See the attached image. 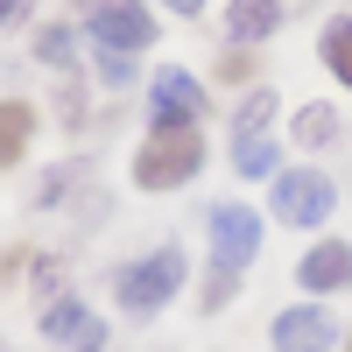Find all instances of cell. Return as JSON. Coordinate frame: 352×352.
I'll list each match as a JSON object with an SVG mask.
<instances>
[{"label":"cell","mask_w":352,"mask_h":352,"mask_svg":"<svg viewBox=\"0 0 352 352\" xmlns=\"http://www.w3.org/2000/svg\"><path fill=\"white\" fill-rule=\"evenodd\" d=\"M204 169V141H197V120H155V134L141 141L134 155V184L141 190H176Z\"/></svg>","instance_id":"obj_1"},{"label":"cell","mask_w":352,"mask_h":352,"mask_svg":"<svg viewBox=\"0 0 352 352\" xmlns=\"http://www.w3.org/2000/svg\"><path fill=\"white\" fill-rule=\"evenodd\" d=\"M99 71H106V85H127V78H134V56H113V50H106Z\"/></svg>","instance_id":"obj_18"},{"label":"cell","mask_w":352,"mask_h":352,"mask_svg":"<svg viewBox=\"0 0 352 352\" xmlns=\"http://www.w3.org/2000/svg\"><path fill=\"white\" fill-rule=\"evenodd\" d=\"M162 8H176V14H197V8H204V0H162Z\"/></svg>","instance_id":"obj_19"},{"label":"cell","mask_w":352,"mask_h":352,"mask_svg":"<svg viewBox=\"0 0 352 352\" xmlns=\"http://www.w3.org/2000/svg\"><path fill=\"white\" fill-rule=\"evenodd\" d=\"M92 43L113 56H134L155 43V14L141 0H92Z\"/></svg>","instance_id":"obj_5"},{"label":"cell","mask_w":352,"mask_h":352,"mask_svg":"<svg viewBox=\"0 0 352 352\" xmlns=\"http://www.w3.org/2000/svg\"><path fill=\"white\" fill-rule=\"evenodd\" d=\"M176 282H184V254H176V247H155V254H141L134 268L113 275V296H120V310L148 317V310H162V303L176 296Z\"/></svg>","instance_id":"obj_2"},{"label":"cell","mask_w":352,"mask_h":352,"mask_svg":"<svg viewBox=\"0 0 352 352\" xmlns=\"http://www.w3.org/2000/svg\"><path fill=\"white\" fill-rule=\"evenodd\" d=\"M254 247H261V219L247 212V204H219V212H212V261H219L212 303H226V282L254 261Z\"/></svg>","instance_id":"obj_3"},{"label":"cell","mask_w":352,"mask_h":352,"mask_svg":"<svg viewBox=\"0 0 352 352\" xmlns=\"http://www.w3.org/2000/svg\"><path fill=\"white\" fill-rule=\"evenodd\" d=\"M0 352H8V345H0Z\"/></svg>","instance_id":"obj_22"},{"label":"cell","mask_w":352,"mask_h":352,"mask_svg":"<svg viewBox=\"0 0 352 352\" xmlns=\"http://www.w3.org/2000/svg\"><path fill=\"white\" fill-rule=\"evenodd\" d=\"M331 204H338V190L324 169H282L275 176V219L282 226H324Z\"/></svg>","instance_id":"obj_4"},{"label":"cell","mask_w":352,"mask_h":352,"mask_svg":"<svg viewBox=\"0 0 352 352\" xmlns=\"http://www.w3.org/2000/svg\"><path fill=\"white\" fill-rule=\"evenodd\" d=\"M28 134H36V113L28 106H0V162H21Z\"/></svg>","instance_id":"obj_11"},{"label":"cell","mask_w":352,"mask_h":352,"mask_svg":"<svg viewBox=\"0 0 352 352\" xmlns=\"http://www.w3.org/2000/svg\"><path fill=\"white\" fill-rule=\"evenodd\" d=\"M275 21H282L275 0H232V8H226V36L232 43H268Z\"/></svg>","instance_id":"obj_10"},{"label":"cell","mask_w":352,"mask_h":352,"mask_svg":"<svg viewBox=\"0 0 352 352\" xmlns=\"http://www.w3.org/2000/svg\"><path fill=\"white\" fill-rule=\"evenodd\" d=\"M331 317L317 310V303H296V310H282L275 317V352H331Z\"/></svg>","instance_id":"obj_6"},{"label":"cell","mask_w":352,"mask_h":352,"mask_svg":"<svg viewBox=\"0 0 352 352\" xmlns=\"http://www.w3.org/2000/svg\"><path fill=\"white\" fill-rule=\"evenodd\" d=\"M43 338L71 345V352H99V317L85 310L78 296H64V303H50V310H43Z\"/></svg>","instance_id":"obj_7"},{"label":"cell","mask_w":352,"mask_h":352,"mask_svg":"<svg viewBox=\"0 0 352 352\" xmlns=\"http://www.w3.org/2000/svg\"><path fill=\"white\" fill-rule=\"evenodd\" d=\"M296 275H303V289H317V296H324V289H345V282H352V247H345V240L310 247V254L296 261Z\"/></svg>","instance_id":"obj_9"},{"label":"cell","mask_w":352,"mask_h":352,"mask_svg":"<svg viewBox=\"0 0 352 352\" xmlns=\"http://www.w3.org/2000/svg\"><path fill=\"white\" fill-rule=\"evenodd\" d=\"M78 176H85V169H50V176H43V190H36V204H56V197L78 184Z\"/></svg>","instance_id":"obj_17"},{"label":"cell","mask_w":352,"mask_h":352,"mask_svg":"<svg viewBox=\"0 0 352 352\" xmlns=\"http://www.w3.org/2000/svg\"><path fill=\"white\" fill-rule=\"evenodd\" d=\"M14 261H28V254H0V275H14Z\"/></svg>","instance_id":"obj_21"},{"label":"cell","mask_w":352,"mask_h":352,"mask_svg":"<svg viewBox=\"0 0 352 352\" xmlns=\"http://www.w3.org/2000/svg\"><path fill=\"white\" fill-rule=\"evenodd\" d=\"M148 99H155V120H197V106H204V85L190 78V71H155V85H148Z\"/></svg>","instance_id":"obj_8"},{"label":"cell","mask_w":352,"mask_h":352,"mask_svg":"<svg viewBox=\"0 0 352 352\" xmlns=\"http://www.w3.org/2000/svg\"><path fill=\"white\" fill-rule=\"evenodd\" d=\"M21 14V0H0V21H14Z\"/></svg>","instance_id":"obj_20"},{"label":"cell","mask_w":352,"mask_h":352,"mask_svg":"<svg viewBox=\"0 0 352 352\" xmlns=\"http://www.w3.org/2000/svg\"><path fill=\"white\" fill-rule=\"evenodd\" d=\"M324 64H331V71H338V78L352 85V14L324 28Z\"/></svg>","instance_id":"obj_13"},{"label":"cell","mask_w":352,"mask_h":352,"mask_svg":"<svg viewBox=\"0 0 352 352\" xmlns=\"http://www.w3.org/2000/svg\"><path fill=\"white\" fill-rule=\"evenodd\" d=\"M232 169L240 176H275V141H240V148H232Z\"/></svg>","instance_id":"obj_15"},{"label":"cell","mask_w":352,"mask_h":352,"mask_svg":"<svg viewBox=\"0 0 352 352\" xmlns=\"http://www.w3.org/2000/svg\"><path fill=\"white\" fill-rule=\"evenodd\" d=\"M331 134H338V120H331V106H303V113H296V141H303V148H324Z\"/></svg>","instance_id":"obj_14"},{"label":"cell","mask_w":352,"mask_h":352,"mask_svg":"<svg viewBox=\"0 0 352 352\" xmlns=\"http://www.w3.org/2000/svg\"><path fill=\"white\" fill-rule=\"evenodd\" d=\"M268 113H275V92H254V99L240 106V120H232V148H240V141H261V127H268Z\"/></svg>","instance_id":"obj_12"},{"label":"cell","mask_w":352,"mask_h":352,"mask_svg":"<svg viewBox=\"0 0 352 352\" xmlns=\"http://www.w3.org/2000/svg\"><path fill=\"white\" fill-rule=\"evenodd\" d=\"M36 50H43V64H64V71H71V28H64V21H50Z\"/></svg>","instance_id":"obj_16"}]
</instances>
